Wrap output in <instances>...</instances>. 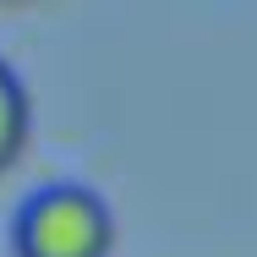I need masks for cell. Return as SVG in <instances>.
Listing matches in <instances>:
<instances>
[{
	"mask_svg": "<svg viewBox=\"0 0 257 257\" xmlns=\"http://www.w3.org/2000/svg\"><path fill=\"white\" fill-rule=\"evenodd\" d=\"M17 257H109L115 252V213L99 192L60 181L39 186L17 213Z\"/></svg>",
	"mask_w": 257,
	"mask_h": 257,
	"instance_id": "cell-1",
	"label": "cell"
},
{
	"mask_svg": "<svg viewBox=\"0 0 257 257\" xmlns=\"http://www.w3.org/2000/svg\"><path fill=\"white\" fill-rule=\"evenodd\" d=\"M28 137H33V99H28L22 77L0 60V170H11L22 159Z\"/></svg>",
	"mask_w": 257,
	"mask_h": 257,
	"instance_id": "cell-2",
	"label": "cell"
}]
</instances>
